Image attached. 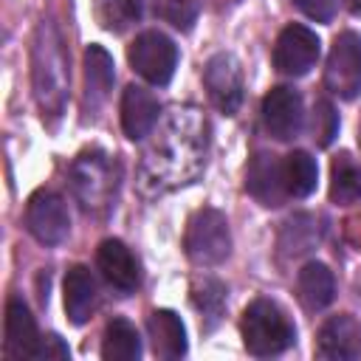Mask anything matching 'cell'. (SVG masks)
<instances>
[{
	"instance_id": "cell-1",
	"label": "cell",
	"mask_w": 361,
	"mask_h": 361,
	"mask_svg": "<svg viewBox=\"0 0 361 361\" xmlns=\"http://www.w3.org/2000/svg\"><path fill=\"white\" fill-rule=\"evenodd\" d=\"M195 110H175V116L166 121L158 141L147 149L141 164V180L152 186V192H166L172 186L189 183L195 172L200 169V130Z\"/></svg>"
},
{
	"instance_id": "cell-2",
	"label": "cell",
	"mask_w": 361,
	"mask_h": 361,
	"mask_svg": "<svg viewBox=\"0 0 361 361\" xmlns=\"http://www.w3.org/2000/svg\"><path fill=\"white\" fill-rule=\"evenodd\" d=\"M31 76H34V96L42 116H59L68 99V54L62 31L54 20H42L34 37L31 54Z\"/></svg>"
},
{
	"instance_id": "cell-3",
	"label": "cell",
	"mask_w": 361,
	"mask_h": 361,
	"mask_svg": "<svg viewBox=\"0 0 361 361\" xmlns=\"http://www.w3.org/2000/svg\"><path fill=\"white\" fill-rule=\"evenodd\" d=\"M240 333H243V344L251 355H276L282 350H288L296 338L293 324L288 322V316L282 313V307L271 299H254L240 319Z\"/></svg>"
},
{
	"instance_id": "cell-4",
	"label": "cell",
	"mask_w": 361,
	"mask_h": 361,
	"mask_svg": "<svg viewBox=\"0 0 361 361\" xmlns=\"http://www.w3.org/2000/svg\"><path fill=\"white\" fill-rule=\"evenodd\" d=\"M183 245L195 265H220L231 251V234L223 212L217 209L195 212L186 226Z\"/></svg>"
},
{
	"instance_id": "cell-5",
	"label": "cell",
	"mask_w": 361,
	"mask_h": 361,
	"mask_svg": "<svg viewBox=\"0 0 361 361\" xmlns=\"http://www.w3.org/2000/svg\"><path fill=\"white\" fill-rule=\"evenodd\" d=\"M116 180H118V175L113 172V164L102 152H85L71 166L73 195L90 212L110 206V197L116 195Z\"/></svg>"
},
{
	"instance_id": "cell-6",
	"label": "cell",
	"mask_w": 361,
	"mask_h": 361,
	"mask_svg": "<svg viewBox=\"0 0 361 361\" xmlns=\"http://www.w3.org/2000/svg\"><path fill=\"white\" fill-rule=\"evenodd\" d=\"M324 85L338 99H355L361 93V37L355 31H341L327 54Z\"/></svg>"
},
{
	"instance_id": "cell-7",
	"label": "cell",
	"mask_w": 361,
	"mask_h": 361,
	"mask_svg": "<svg viewBox=\"0 0 361 361\" xmlns=\"http://www.w3.org/2000/svg\"><path fill=\"white\" fill-rule=\"evenodd\" d=\"M127 59L133 71L147 79L149 85H169L175 65H178V48L175 42L161 31H144L133 39Z\"/></svg>"
},
{
	"instance_id": "cell-8",
	"label": "cell",
	"mask_w": 361,
	"mask_h": 361,
	"mask_svg": "<svg viewBox=\"0 0 361 361\" xmlns=\"http://www.w3.org/2000/svg\"><path fill=\"white\" fill-rule=\"evenodd\" d=\"M25 226L34 234V240H39L42 245H59L68 240L71 231V214L65 200L56 192H37L28 200L25 209Z\"/></svg>"
},
{
	"instance_id": "cell-9",
	"label": "cell",
	"mask_w": 361,
	"mask_h": 361,
	"mask_svg": "<svg viewBox=\"0 0 361 361\" xmlns=\"http://www.w3.org/2000/svg\"><path fill=\"white\" fill-rule=\"evenodd\" d=\"M319 59V37L307 25L290 23L274 45V65L285 76H305Z\"/></svg>"
},
{
	"instance_id": "cell-10",
	"label": "cell",
	"mask_w": 361,
	"mask_h": 361,
	"mask_svg": "<svg viewBox=\"0 0 361 361\" xmlns=\"http://www.w3.org/2000/svg\"><path fill=\"white\" fill-rule=\"evenodd\" d=\"M203 85L217 110H223L226 116L237 113V107L243 102V71L231 54H214L206 62Z\"/></svg>"
},
{
	"instance_id": "cell-11",
	"label": "cell",
	"mask_w": 361,
	"mask_h": 361,
	"mask_svg": "<svg viewBox=\"0 0 361 361\" xmlns=\"http://www.w3.org/2000/svg\"><path fill=\"white\" fill-rule=\"evenodd\" d=\"M302 118H305V110H302V96L299 90L293 87H271L262 99V121H265V130L276 138V141H290L299 135L302 130Z\"/></svg>"
},
{
	"instance_id": "cell-12",
	"label": "cell",
	"mask_w": 361,
	"mask_h": 361,
	"mask_svg": "<svg viewBox=\"0 0 361 361\" xmlns=\"http://www.w3.org/2000/svg\"><path fill=\"white\" fill-rule=\"evenodd\" d=\"M245 189L262 206H282L288 195L282 161L271 152H257L245 169Z\"/></svg>"
},
{
	"instance_id": "cell-13",
	"label": "cell",
	"mask_w": 361,
	"mask_h": 361,
	"mask_svg": "<svg viewBox=\"0 0 361 361\" xmlns=\"http://www.w3.org/2000/svg\"><path fill=\"white\" fill-rule=\"evenodd\" d=\"M316 353L327 361H353L361 355V327L353 316H330L316 338Z\"/></svg>"
},
{
	"instance_id": "cell-14",
	"label": "cell",
	"mask_w": 361,
	"mask_h": 361,
	"mask_svg": "<svg viewBox=\"0 0 361 361\" xmlns=\"http://www.w3.org/2000/svg\"><path fill=\"white\" fill-rule=\"evenodd\" d=\"M96 262L102 276L121 293H130L138 288L141 274H138V262L133 257V251L121 243V240H104L96 251Z\"/></svg>"
},
{
	"instance_id": "cell-15",
	"label": "cell",
	"mask_w": 361,
	"mask_h": 361,
	"mask_svg": "<svg viewBox=\"0 0 361 361\" xmlns=\"http://www.w3.org/2000/svg\"><path fill=\"white\" fill-rule=\"evenodd\" d=\"M158 113H161V104L147 87L127 85V90L121 96V127H124L127 138L138 141V138L149 135V130L158 124Z\"/></svg>"
},
{
	"instance_id": "cell-16",
	"label": "cell",
	"mask_w": 361,
	"mask_h": 361,
	"mask_svg": "<svg viewBox=\"0 0 361 361\" xmlns=\"http://www.w3.org/2000/svg\"><path fill=\"white\" fill-rule=\"evenodd\" d=\"M39 333L34 316L20 299H8L6 305V355L8 358H34L39 347Z\"/></svg>"
},
{
	"instance_id": "cell-17",
	"label": "cell",
	"mask_w": 361,
	"mask_h": 361,
	"mask_svg": "<svg viewBox=\"0 0 361 361\" xmlns=\"http://www.w3.org/2000/svg\"><path fill=\"white\" fill-rule=\"evenodd\" d=\"M96 279L85 265H73L65 274V313L73 324H85L96 310Z\"/></svg>"
},
{
	"instance_id": "cell-18",
	"label": "cell",
	"mask_w": 361,
	"mask_h": 361,
	"mask_svg": "<svg viewBox=\"0 0 361 361\" xmlns=\"http://www.w3.org/2000/svg\"><path fill=\"white\" fill-rule=\"evenodd\" d=\"M147 330H149V341H152V353L158 358H180L186 353V330L178 313L172 310H152L147 319Z\"/></svg>"
},
{
	"instance_id": "cell-19",
	"label": "cell",
	"mask_w": 361,
	"mask_h": 361,
	"mask_svg": "<svg viewBox=\"0 0 361 361\" xmlns=\"http://www.w3.org/2000/svg\"><path fill=\"white\" fill-rule=\"evenodd\" d=\"M296 293L299 302L307 310H322L333 302L336 296V279L333 271L324 262H307L299 274H296Z\"/></svg>"
},
{
	"instance_id": "cell-20",
	"label": "cell",
	"mask_w": 361,
	"mask_h": 361,
	"mask_svg": "<svg viewBox=\"0 0 361 361\" xmlns=\"http://www.w3.org/2000/svg\"><path fill=\"white\" fill-rule=\"evenodd\" d=\"M138 355H141L138 330L127 319L107 322L104 338H102V358H107V361H135Z\"/></svg>"
},
{
	"instance_id": "cell-21",
	"label": "cell",
	"mask_w": 361,
	"mask_h": 361,
	"mask_svg": "<svg viewBox=\"0 0 361 361\" xmlns=\"http://www.w3.org/2000/svg\"><path fill=\"white\" fill-rule=\"evenodd\" d=\"M113 79H116V73H113L110 54L102 45H90L85 51V82H87V99L96 107L107 99V93L113 87Z\"/></svg>"
},
{
	"instance_id": "cell-22",
	"label": "cell",
	"mask_w": 361,
	"mask_h": 361,
	"mask_svg": "<svg viewBox=\"0 0 361 361\" xmlns=\"http://www.w3.org/2000/svg\"><path fill=\"white\" fill-rule=\"evenodd\" d=\"M330 200L333 203H355L361 200V166L347 155H336L330 166Z\"/></svg>"
},
{
	"instance_id": "cell-23",
	"label": "cell",
	"mask_w": 361,
	"mask_h": 361,
	"mask_svg": "<svg viewBox=\"0 0 361 361\" xmlns=\"http://www.w3.org/2000/svg\"><path fill=\"white\" fill-rule=\"evenodd\" d=\"M282 169H285V186H288L290 197H307L316 189L319 166H316V161L305 149L288 152L285 161H282Z\"/></svg>"
},
{
	"instance_id": "cell-24",
	"label": "cell",
	"mask_w": 361,
	"mask_h": 361,
	"mask_svg": "<svg viewBox=\"0 0 361 361\" xmlns=\"http://www.w3.org/2000/svg\"><path fill=\"white\" fill-rule=\"evenodd\" d=\"M316 243H319V226L316 217L310 214H293L279 234V248L290 257L307 254L310 248H316Z\"/></svg>"
},
{
	"instance_id": "cell-25",
	"label": "cell",
	"mask_w": 361,
	"mask_h": 361,
	"mask_svg": "<svg viewBox=\"0 0 361 361\" xmlns=\"http://www.w3.org/2000/svg\"><path fill=\"white\" fill-rule=\"evenodd\" d=\"M93 11H96V23L104 31H113V34L127 31L141 17L138 0H96Z\"/></svg>"
},
{
	"instance_id": "cell-26",
	"label": "cell",
	"mask_w": 361,
	"mask_h": 361,
	"mask_svg": "<svg viewBox=\"0 0 361 361\" xmlns=\"http://www.w3.org/2000/svg\"><path fill=\"white\" fill-rule=\"evenodd\" d=\"M192 302L209 319V327H214L217 319H220V313H223V305H226V288H223V282H217L214 276H197L195 285H192Z\"/></svg>"
},
{
	"instance_id": "cell-27",
	"label": "cell",
	"mask_w": 361,
	"mask_h": 361,
	"mask_svg": "<svg viewBox=\"0 0 361 361\" xmlns=\"http://www.w3.org/2000/svg\"><path fill=\"white\" fill-rule=\"evenodd\" d=\"M338 133V116L327 99H319L313 104V141L319 147H330Z\"/></svg>"
},
{
	"instance_id": "cell-28",
	"label": "cell",
	"mask_w": 361,
	"mask_h": 361,
	"mask_svg": "<svg viewBox=\"0 0 361 361\" xmlns=\"http://www.w3.org/2000/svg\"><path fill=\"white\" fill-rule=\"evenodd\" d=\"M164 17L175 28L189 31L192 23H195V17H197V6H195V0H169L166 8H164Z\"/></svg>"
},
{
	"instance_id": "cell-29",
	"label": "cell",
	"mask_w": 361,
	"mask_h": 361,
	"mask_svg": "<svg viewBox=\"0 0 361 361\" xmlns=\"http://www.w3.org/2000/svg\"><path fill=\"white\" fill-rule=\"evenodd\" d=\"M299 6V11L316 23H330L336 8H338V0H293Z\"/></svg>"
},
{
	"instance_id": "cell-30",
	"label": "cell",
	"mask_w": 361,
	"mask_h": 361,
	"mask_svg": "<svg viewBox=\"0 0 361 361\" xmlns=\"http://www.w3.org/2000/svg\"><path fill=\"white\" fill-rule=\"evenodd\" d=\"M71 355V350H68V344L59 338V336H42L39 338V347H37V355L34 358H68Z\"/></svg>"
},
{
	"instance_id": "cell-31",
	"label": "cell",
	"mask_w": 361,
	"mask_h": 361,
	"mask_svg": "<svg viewBox=\"0 0 361 361\" xmlns=\"http://www.w3.org/2000/svg\"><path fill=\"white\" fill-rule=\"evenodd\" d=\"M347 8H350L353 14H358V17H361V0H347Z\"/></svg>"
},
{
	"instance_id": "cell-32",
	"label": "cell",
	"mask_w": 361,
	"mask_h": 361,
	"mask_svg": "<svg viewBox=\"0 0 361 361\" xmlns=\"http://www.w3.org/2000/svg\"><path fill=\"white\" fill-rule=\"evenodd\" d=\"M358 144H361V121H358Z\"/></svg>"
}]
</instances>
